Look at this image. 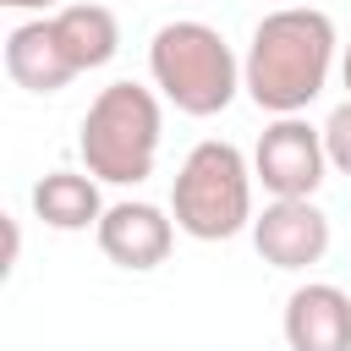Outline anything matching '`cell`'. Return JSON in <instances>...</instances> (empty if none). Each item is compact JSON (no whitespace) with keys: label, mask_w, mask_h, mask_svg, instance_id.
<instances>
[{"label":"cell","mask_w":351,"mask_h":351,"mask_svg":"<svg viewBox=\"0 0 351 351\" xmlns=\"http://www.w3.org/2000/svg\"><path fill=\"white\" fill-rule=\"evenodd\" d=\"M340 66V38L318 5H274L241 55V93L263 115H302Z\"/></svg>","instance_id":"6da1fadb"},{"label":"cell","mask_w":351,"mask_h":351,"mask_svg":"<svg viewBox=\"0 0 351 351\" xmlns=\"http://www.w3.org/2000/svg\"><path fill=\"white\" fill-rule=\"evenodd\" d=\"M159 137H165L159 93L126 77V82H110L93 93V104L77 126V154L99 186H137L154 176Z\"/></svg>","instance_id":"7a4b0ae2"},{"label":"cell","mask_w":351,"mask_h":351,"mask_svg":"<svg viewBox=\"0 0 351 351\" xmlns=\"http://www.w3.org/2000/svg\"><path fill=\"white\" fill-rule=\"evenodd\" d=\"M148 77L154 93L165 104H176L181 115H219L230 110V99L241 93V60L225 44L219 27L197 22V16H176L165 27H154L148 38Z\"/></svg>","instance_id":"3957f363"},{"label":"cell","mask_w":351,"mask_h":351,"mask_svg":"<svg viewBox=\"0 0 351 351\" xmlns=\"http://www.w3.org/2000/svg\"><path fill=\"white\" fill-rule=\"evenodd\" d=\"M170 219L192 241H230L252 230V159L225 137H203L176 170Z\"/></svg>","instance_id":"277c9868"},{"label":"cell","mask_w":351,"mask_h":351,"mask_svg":"<svg viewBox=\"0 0 351 351\" xmlns=\"http://www.w3.org/2000/svg\"><path fill=\"white\" fill-rule=\"evenodd\" d=\"M324 176H329L324 126H313L307 115H274L252 148V181L269 197H313Z\"/></svg>","instance_id":"5b68a950"},{"label":"cell","mask_w":351,"mask_h":351,"mask_svg":"<svg viewBox=\"0 0 351 351\" xmlns=\"http://www.w3.org/2000/svg\"><path fill=\"white\" fill-rule=\"evenodd\" d=\"M329 214L313 203V197H269L263 214L252 219V247L269 269H285V274H302L313 263H324L329 252Z\"/></svg>","instance_id":"8992f818"},{"label":"cell","mask_w":351,"mask_h":351,"mask_svg":"<svg viewBox=\"0 0 351 351\" xmlns=\"http://www.w3.org/2000/svg\"><path fill=\"white\" fill-rule=\"evenodd\" d=\"M99 252L115 263V269H132V274H148L170 258L176 247V219L159 208V203H143V197H121L104 208L99 230H93Z\"/></svg>","instance_id":"52a82bcc"},{"label":"cell","mask_w":351,"mask_h":351,"mask_svg":"<svg viewBox=\"0 0 351 351\" xmlns=\"http://www.w3.org/2000/svg\"><path fill=\"white\" fill-rule=\"evenodd\" d=\"M280 335L291 351H351V296L329 280H307L285 296Z\"/></svg>","instance_id":"ba28073f"},{"label":"cell","mask_w":351,"mask_h":351,"mask_svg":"<svg viewBox=\"0 0 351 351\" xmlns=\"http://www.w3.org/2000/svg\"><path fill=\"white\" fill-rule=\"evenodd\" d=\"M5 77L27 93H60L77 66L66 60L60 38H55V22L49 16H33V22H16L5 33Z\"/></svg>","instance_id":"9c48e42d"},{"label":"cell","mask_w":351,"mask_h":351,"mask_svg":"<svg viewBox=\"0 0 351 351\" xmlns=\"http://www.w3.org/2000/svg\"><path fill=\"white\" fill-rule=\"evenodd\" d=\"M49 22H55V38H60L66 60L77 66V77H82V71H99V66H110V60L121 55V22H115V11L99 5V0L60 5Z\"/></svg>","instance_id":"30bf717a"},{"label":"cell","mask_w":351,"mask_h":351,"mask_svg":"<svg viewBox=\"0 0 351 351\" xmlns=\"http://www.w3.org/2000/svg\"><path fill=\"white\" fill-rule=\"evenodd\" d=\"M104 208L110 203L99 197V181L88 170H49L33 181V214L49 230H99Z\"/></svg>","instance_id":"8fae6325"},{"label":"cell","mask_w":351,"mask_h":351,"mask_svg":"<svg viewBox=\"0 0 351 351\" xmlns=\"http://www.w3.org/2000/svg\"><path fill=\"white\" fill-rule=\"evenodd\" d=\"M324 154H329V170L351 176V99H340L324 115Z\"/></svg>","instance_id":"7c38bea8"},{"label":"cell","mask_w":351,"mask_h":351,"mask_svg":"<svg viewBox=\"0 0 351 351\" xmlns=\"http://www.w3.org/2000/svg\"><path fill=\"white\" fill-rule=\"evenodd\" d=\"M5 11H44V16H55L60 11V0H0Z\"/></svg>","instance_id":"4fadbf2b"},{"label":"cell","mask_w":351,"mask_h":351,"mask_svg":"<svg viewBox=\"0 0 351 351\" xmlns=\"http://www.w3.org/2000/svg\"><path fill=\"white\" fill-rule=\"evenodd\" d=\"M340 82H346V99H351V44L340 49Z\"/></svg>","instance_id":"5bb4252c"}]
</instances>
